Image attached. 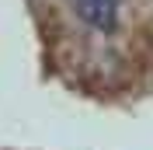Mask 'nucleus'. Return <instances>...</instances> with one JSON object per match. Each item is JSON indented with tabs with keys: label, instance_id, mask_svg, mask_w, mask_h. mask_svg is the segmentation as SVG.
<instances>
[{
	"label": "nucleus",
	"instance_id": "1",
	"mask_svg": "<svg viewBox=\"0 0 153 150\" xmlns=\"http://www.w3.org/2000/svg\"><path fill=\"white\" fill-rule=\"evenodd\" d=\"M70 4L97 32H115V25H118V0H70Z\"/></svg>",
	"mask_w": 153,
	"mask_h": 150
}]
</instances>
